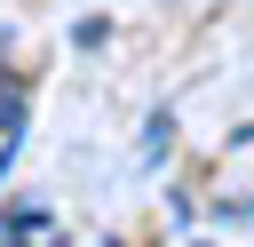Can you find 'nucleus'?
<instances>
[{"instance_id":"1","label":"nucleus","mask_w":254,"mask_h":247,"mask_svg":"<svg viewBox=\"0 0 254 247\" xmlns=\"http://www.w3.org/2000/svg\"><path fill=\"white\" fill-rule=\"evenodd\" d=\"M40 231H56L48 207H8V239H40Z\"/></svg>"}]
</instances>
